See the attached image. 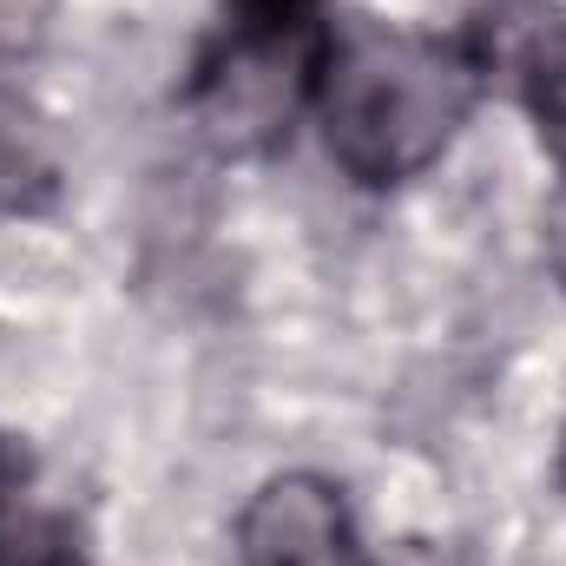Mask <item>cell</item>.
<instances>
[{
	"mask_svg": "<svg viewBox=\"0 0 566 566\" xmlns=\"http://www.w3.org/2000/svg\"><path fill=\"white\" fill-rule=\"evenodd\" d=\"M363 566H481V560H474L468 547H454V541H422V534H409V541L369 554Z\"/></svg>",
	"mask_w": 566,
	"mask_h": 566,
	"instance_id": "obj_7",
	"label": "cell"
},
{
	"mask_svg": "<svg viewBox=\"0 0 566 566\" xmlns=\"http://www.w3.org/2000/svg\"><path fill=\"white\" fill-rule=\"evenodd\" d=\"M560 474H566V441H560Z\"/></svg>",
	"mask_w": 566,
	"mask_h": 566,
	"instance_id": "obj_10",
	"label": "cell"
},
{
	"mask_svg": "<svg viewBox=\"0 0 566 566\" xmlns=\"http://www.w3.org/2000/svg\"><path fill=\"white\" fill-rule=\"evenodd\" d=\"M468 40L488 73H507V86L534 113L541 145L566 165V13L547 0H501Z\"/></svg>",
	"mask_w": 566,
	"mask_h": 566,
	"instance_id": "obj_4",
	"label": "cell"
},
{
	"mask_svg": "<svg viewBox=\"0 0 566 566\" xmlns=\"http://www.w3.org/2000/svg\"><path fill=\"white\" fill-rule=\"evenodd\" d=\"M329 53L336 27L323 0H224L185 93L198 139L224 158H258L283 145L290 126L316 106Z\"/></svg>",
	"mask_w": 566,
	"mask_h": 566,
	"instance_id": "obj_2",
	"label": "cell"
},
{
	"mask_svg": "<svg viewBox=\"0 0 566 566\" xmlns=\"http://www.w3.org/2000/svg\"><path fill=\"white\" fill-rule=\"evenodd\" d=\"M547 258H554V277L566 283V185L554 191V205H547Z\"/></svg>",
	"mask_w": 566,
	"mask_h": 566,
	"instance_id": "obj_8",
	"label": "cell"
},
{
	"mask_svg": "<svg viewBox=\"0 0 566 566\" xmlns=\"http://www.w3.org/2000/svg\"><path fill=\"white\" fill-rule=\"evenodd\" d=\"M53 7L60 0H0V60H27L46 40Z\"/></svg>",
	"mask_w": 566,
	"mask_h": 566,
	"instance_id": "obj_6",
	"label": "cell"
},
{
	"mask_svg": "<svg viewBox=\"0 0 566 566\" xmlns=\"http://www.w3.org/2000/svg\"><path fill=\"white\" fill-rule=\"evenodd\" d=\"M13 566H86L73 547H60V541H46V547H20V560Z\"/></svg>",
	"mask_w": 566,
	"mask_h": 566,
	"instance_id": "obj_9",
	"label": "cell"
},
{
	"mask_svg": "<svg viewBox=\"0 0 566 566\" xmlns=\"http://www.w3.org/2000/svg\"><path fill=\"white\" fill-rule=\"evenodd\" d=\"M488 66L474 40L422 27H349L336 33L316 119L329 158L356 185H402L461 139Z\"/></svg>",
	"mask_w": 566,
	"mask_h": 566,
	"instance_id": "obj_1",
	"label": "cell"
},
{
	"mask_svg": "<svg viewBox=\"0 0 566 566\" xmlns=\"http://www.w3.org/2000/svg\"><path fill=\"white\" fill-rule=\"evenodd\" d=\"M60 198V151L33 99L0 86V218H33Z\"/></svg>",
	"mask_w": 566,
	"mask_h": 566,
	"instance_id": "obj_5",
	"label": "cell"
},
{
	"mask_svg": "<svg viewBox=\"0 0 566 566\" xmlns=\"http://www.w3.org/2000/svg\"><path fill=\"white\" fill-rule=\"evenodd\" d=\"M238 560L244 566H363L349 501L323 474H277L238 514Z\"/></svg>",
	"mask_w": 566,
	"mask_h": 566,
	"instance_id": "obj_3",
	"label": "cell"
}]
</instances>
